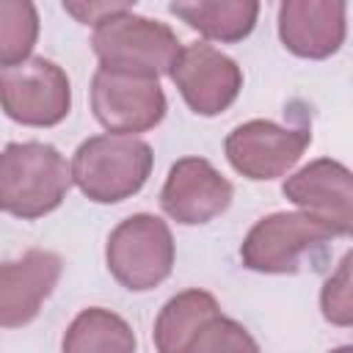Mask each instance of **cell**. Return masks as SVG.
<instances>
[{
    "mask_svg": "<svg viewBox=\"0 0 353 353\" xmlns=\"http://www.w3.org/2000/svg\"><path fill=\"white\" fill-rule=\"evenodd\" d=\"M72 188L66 157L44 141H14L0 152V210L36 221L58 210Z\"/></svg>",
    "mask_w": 353,
    "mask_h": 353,
    "instance_id": "obj_1",
    "label": "cell"
},
{
    "mask_svg": "<svg viewBox=\"0 0 353 353\" xmlns=\"http://www.w3.org/2000/svg\"><path fill=\"white\" fill-rule=\"evenodd\" d=\"M154 165L152 146L132 135L85 138L72 157V182L97 204H119L135 196Z\"/></svg>",
    "mask_w": 353,
    "mask_h": 353,
    "instance_id": "obj_2",
    "label": "cell"
},
{
    "mask_svg": "<svg viewBox=\"0 0 353 353\" xmlns=\"http://www.w3.org/2000/svg\"><path fill=\"white\" fill-rule=\"evenodd\" d=\"M91 50L102 69L160 80L176 63L182 44L165 22L141 17L132 8L102 19L94 28Z\"/></svg>",
    "mask_w": 353,
    "mask_h": 353,
    "instance_id": "obj_3",
    "label": "cell"
},
{
    "mask_svg": "<svg viewBox=\"0 0 353 353\" xmlns=\"http://www.w3.org/2000/svg\"><path fill=\"white\" fill-rule=\"evenodd\" d=\"M174 237L163 218L135 212L124 218L105 245L110 276L130 292H146L163 284L174 270Z\"/></svg>",
    "mask_w": 353,
    "mask_h": 353,
    "instance_id": "obj_4",
    "label": "cell"
},
{
    "mask_svg": "<svg viewBox=\"0 0 353 353\" xmlns=\"http://www.w3.org/2000/svg\"><path fill=\"white\" fill-rule=\"evenodd\" d=\"M334 237L323 221L306 212H270L248 229L240 259L254 273H298L303 259H314Z\"/></svg>",
    "mask_w": 353,
    "mask_h": 353,
    "instance_id": "obj_5",
    "label": "cell"
},
{
    "mask_svg": "<svg viewBox=\"0 0 353 353\" xmlns=\"http://www.w3.org/2000/svg\"><path fill=\"white\" fill-rule=\"evenodd\" d=\"M0 110L25 127H55L72 110L66 72L41 55L0 69Z\"/></svg>",
    "mask_w": 353,
    "mask_h": 353,
    "instance_id": "obj_6",
    "label": "cell"
},
{
    "mask_svg": "<svg viewBox=\"0 0 353 353\" xmlns=\"http://www.w3.org/2000/svg\"><path fill=\"white\" fill-rule=\"evenodd\" d=\"M91 110L110 135L135 138L165 119L168 102L157 80L99 66L91 77Z\"/></svg>",
    "mask_w": 353,
    "mask_h": 353,
    "instance_id": "obj_7",
    "label": "cell"
},
{
    "mask_svg": "<svg viewBox=\"0 0 353 353\" xmlns=\"http://www.w3.org/2000/svg\"><path fill=\"white\" fill-rule=\"evenodd\" d=\"M312 143L309 124L281 127L270 119H251L237 124L226 141L223 152L229 165L251 182H268L284 176Z\"/></svg>",
    "mask_w": 353,
    "mask_h": 353,
    "instance_id": "obj_8",
    "label": "cell"
},
{
    "mask_svg": "<svg viewBox=\"0 0 353 353\" xmlns=\"http://www.w3.org/2000/svg\"><path fill=\"white\" fill-rule=\"evenodd\" d=\"M168 77L196 116L223 113L243 88V72L237 61L207 41H193L182 47Z\"/></svg>",
    "mask_w": 353,
    "mask_h": 353,
    "instance_id": "obj_9",
    "label": "cell"
},
{
    "mask_svg": "<svg viewBox=\"0 0 353 353\" xmlns=\"http://www.w3.org/2000/svg\"><path fill=\"white\" fill-rule=\"evenodd\" d=\"M234 199L232 182L204 157H182L168 168L160 190L163 212L182 226H201L223 215Z\"/></svg>",
    "mask_w": 353,
    "mask_h": 353,
    "instance_id": "obj_10",
    "label": "cell"
},
{
    "mask_svg": "<svg viewBox=\"0 0 353 353\" xmlns=\"http://www.w3.org/2000/svg\"><path fill=\"white\" fill-rule=\"evenodd\" d=\"M281 193L301 212L323 221L336 237L353 232V176L339 160L320 157L284 179Z\"/></svg>",
    "mask_w": 353,
    "mask_h": 353,
    "instance_id": "obj_11",
    "label": "cell"
},
{
    "mask_svg": "<svg viewBox=\"0 0 353 353\" xmlns=\"http://www.w3.org/2000/svg\"><path fill=\"white\" fill-rule=\"evenodd\" d=\"M63 259L55 251L30 248L19 259L0 262V328L33 323L58 287Z\"/></svg>",
    "mask_w": 353,
    "mask_h": 353,
    "instance_id": "obj_12",
    "label": "cell"
},
{
    "mask_svg": "<svg viewBox=\"0 0 353 353\" xmlns=\"http://www.w3.org/2000/svg\"><path fill=\"white\" fill-rule=\"evenodd\" d=\"M347 33V3L284 0L279 6V39L298 58L323 61L339 52Z\"/></svg>",
    "mask_w": 353,
    "mask_h": 353,
    "instance_id": "obj_13",
    "label": "cell"
},
{
    "mask_svg": "<svg viewBox=\"0 0 353 353\" xmlns=\"http://www.w3.org/2000/svg\"><path fill=\"white\" fill-rule=\"evenodd\" d=\"M168 11L182 19L188 28L199 30L210 41L234 44L251 36L259 3L256 0H193V3H168Z\"/></svg>",
    "mask_w": 353,
    "mask_h": 353,
    "instance_id": "obj_14",
    "label": "cell"
},
{
    "mask_svg": "<svg viewBox=\"0 0 353 353\" xmlns=\"http://www.w3.org/2000/svg\"><path fill=\"white\" fill-rule=\"evenodd\" d=\"M215 314H221V306L212 292L199 290V287L176 292L174 298L163 303L154 320L152 339H154L157 353H188L199 328Z\"/></svg>",
    "mask_w": 353,
    "mask_h": 353,
    "instance_id": "obj_15",
    "label": "cell"
},
{
    "mask_svg": "<svg viewBox=\"0 0 353 353\" xmlns=\"http://www.w3.org/2000/svg\"><path fill=\"white\" fill-rule=\"evenodd\" d=\"M138 339L132 325L102 306L83 309L61 339V353H135Z\"/></svg>",
    "mask_w": 353,
    "mask_h": 353,
    "instance_id": "obj_16",
    "label": "cell"
},
{
    "mask_svg": "<svg viewBox=\"0 0 353 353\" xmlns=\"http://www.w3.org/2000/svg\"><path fill=\"white\" fill-rule=\"evenodd\" d=\"M39 39V11L30 0H0V69L30 58Z\"/></svg>",
    "mask_w": 353,
    "mask_h": 353,
    "instance_id": "obj_17",
    "label": "cell"
},
{
    "mask_svg": "<svg viewBox=\"0 0 353 353\" xmlns=\"http://www.w3.org/2000/svg\"><path fill=\"white\" fill-rule=\"evenodd\" d=\"M188 353H259V345L243 323L215 314L199 328Z\"/></svg>",
    "mask_w": 353,
    "mask_h": 353,
    "instance_id": "obj_18",
    "label": "cell"
},
{
    "mask_svg": "<svg viewBox=\"0 0 353 353\" xmlns=\"http://www.w3.org/2000/svg\"><path fill=\"white\" fill-rule=\"evenodd\" d=\"M320 309L323 317L339 328H347L353 323V298H350V254L342 256L339 268L325 279L320 292Z\"/></svg>",
    "mask_w": 353,
    "mask_h": 353,
    "instance_id": "obj_19",
    "label": "cell"
},
{
    "mask_svg": "<svg viewBox=\"0 0 353 353\" xmlns=\"http://www.w3.org/2000/svg\"><path fill=\"white\" fill-rule=\"evenodd\" d=\"M135 8V0H63V11L72 14L80 25H91L97 28L102 19L113 17V14H121V11H132Z\"/></svg>",
    "mask_w": 353,
    "mask_h": 353,
    "instance_id": "obj_20",
    "label": "cell"
},
{
    "mask_svg": "<svg viewBox=\"0 0 353 353\" xmlns=\"http://www.w3.org/2000/svg\"><path fill=\"white\" fill-rule=\"evenodd\" d=\"M328 353H353V347H350V345H342V347H334V350H328Z\"/></svg>",
    "mask_w": 353,
    "mask_h": 353,
    "instance_id": "obj_21",
    "label": "cell"
}]
</instances>
